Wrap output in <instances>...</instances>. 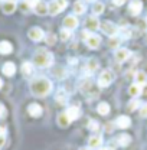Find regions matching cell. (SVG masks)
Here are the masks:
<instances>
[{
	"label": "cell",
	"mask_w": 147,
	"mask_h": 150,
	"mask_svg": "<svg viewBox=\"0 0 147 150\" xmlns=\"http://www.w3.org/2000/svg\"><path fill=\"white\" fill-rule=\"evenodd\" d=\"M30 91L33 95H36L39 98H45L48 97L49 94L52 93L54 90V84L51 79H48L46 76H37V78H33L30 81Z\"/></svg>",
	"instance_id": "obj_1"
},
{
	"label": "cell",
	"mask_w": 147,
	"mask_h": 150,
	"mask_svg": "<svg viewBox=\"0 0 147 150\" xmlns=\"http://www.w3.org/2000/svg\"><path fill=\"white\" fill-rule=\"evenodd\" d=\"M52 64H54V55L46 48H40V49H37L35 52V55H33V65H36L39 68H48Z\"/></svg>",
	"instance_id": "obj_2"
},
{
	"label": "cell",
	"mask_w": 147,
	"mask_h": 150,
	"mask_svg": "<svg viewBox=\"0 0 147 150\" xmlns=\"http://www.w3.org/2000/svg\"><path fill=\"white\" fill-rule=\"evenodd\" d=\"M68 7V0H52L48 3V13L56 16Z\"/></svg>",
	"instance_id": "obj_3"
},
{
	"label": "cell",
	"mask_w": 147,
	"mask_h": 150,
	"mask_svg": "<svg viewBox=\"0 0 147 150\" xmlns=\"http://www.w3.org/2000/svg\"><path fill=\"white\" fill-rule=\"evenodd\" d=\"M100 29L104 32V35H107V36H110V38H114L118 35V28H117V25L110 22V20L102 22V23L100 25Z\"/></svg>",
	"instance_id": "obj_4"
},
{
	"label": "cell",
	"mask_w": 147,
	"mask_h": 150,
	"mask_svg": "<svg viewBox=\"0 0 147 150\" xmlns=\"http://www.w3.org/2000/svg\"><path fill=\"white\" fill-rule=\"evenodd\" d=\"M114 81V74L108 71V69H105V71H102L100 76H98V85L101 87V88H105V87H108L111 85V82Z\"/></svg>",
	"instance_id": "obj_5"
},
{
	"label": "cell",
	"mask_w": 147,
	"mask_h": 150,
	"mask_svg": "<svg viewBox=\"0 0 147 150\" xmlns=\"http://www.w3.org/2000/svg\"><path fill=\"white\" fill-rule=\"evenodd\" d=\"M130 56H131V52H130L127 48H118V49H115V52H114V58H115V61H117V62H120V64H123V62L129 61Z\"/></svg>",
	"instance_id": "obj_6"
},
{
	"label": "cell",
	"mask_w": 147,
	"mask_h": 150,
	"mask_svg": "<svg viewBox=\"0 0 147 150\" xmlns=\"http://www.w3.org/2000/svg\"><path fill=\"white\" fill-rule=\"evenodd\" d=\"M28 36H29L30 40H33V42H39V40H42V39L45 38V32H43L40 28L35 26V28H30V29H29Z\"/></svg>",
	"instance_id": "obj_7"
},
{
	"label": "cell",
	"mask_w": 147,
	"mask_h": 150,
	"mask_svg": "<svg viewBox=\"0 0 147 150\" xmlns=\"http://www.w3.org/2000/svg\"><path fill=\"white\" fill-rule=\"evenodd\" d=\"M100 25H101V22L98 20L97 16H88L87 20H85V28H87V30H90V32H95L97 29H100Z\"/></svg>",
	"instance_id": "obj_8"
},
{
	"label": "cell",
	"mask_w": 147,
	"mask_h": 150,
	"mask_svg": "<svg viewBox=\"0 0 147 150\" xmlns=\"http://www.w3.org/2000/svg\"><path fill=\"white\" fill-rule=\"evenodd\" d=\"M143 10V3L141 0H131L129 3V12L133 16H139Z\"/></svg>",
	"instance_id": "obj_9"
},
{
	"label": "cell",
	"mask_w": 147,
	"mask_h": 150,
	"mask_svg": "<svg viewBox=\"0 0 147 150\" xmlns=\"http://www.w3.org/2000/svg\"><path fill=\"white\" fill-rule=\"evenodd\" d=\"M78 18L75 16V15H68L66 18L64 19V28L65 29H68V30H71L72 32L74 29H76L78 28Z\"/></svg>",
	"instance_id": "obj_10"
},
{
	"label": "cell",
	"mask_w": 147,
	"mask_h": 150,
	"mask_svg": "<svg viewBox=\"0 0 147 150\" xmlns=\"http://www.w3.org/2000/svg\"><path fill=\"white\" fill-rule=\"evenodd\" d=\"M65 114L68 115V118H69L71 123H72V121H75V120L79 118V115H81V108H79L78 105H69V107L66 108Z\"/></svg>",
	"instance_id": "obj_11"
},
{
	"label": "cell",
	"mask_w": 147,
	"mask_h": 150,
	"mask_svg": "<svg viewBox=\"0 0 147 150\" xmlns=\"http://www.w3.org/2000/svg\"><path fill=\"white\" fill-rule=\"evenodd\" d=\"M85 43H87V46H88L90 49H98V46L101 45V38L98 36V35L91 33L90 38L85 39Z\"/></svg>",
	"instance_id": "obj_12"
},
{
	"label": "cell",
	"mask_w": 147,
	"mask_h": 150,
	"mask_svg": "<svg viewBox=\"0 0 147 150\" xmlns=\"http://www.w3.org/2000/svg\"><path fill=\"white\" fill-rule=\"evenodd\" d=\"M114 124L118 129H129L130 126H131V120H130L129 115H118Z\"/></svg>",
	"instance_id": "obj_13"
},
{
	"label": "cell",
	"mask_w": 147,
	"mask_h": 150,
	"mask_svg": "<svg viewBox=\"0 0 147 150\" xmlns=\"http://www.w3.org/2000/svg\"><path fill=\"white\" fill-rule=\"evenodd\" d=\"M68 100H69V94L66 93L65 90H58L55 94V101L58 104H61V105H65L66 103H68Z\"/></svg>",
	"instance_id": "obj_14"
},
{
	"label": "cell",
	"mask_w": 147,
	"mask_h": 150,
	"mask_svg": "<svg viewBox=\"0 0 147 150\" xmlns=\"http://www.w3.org/2000/svg\"><path fill=\"white\" fill-rule=\"evenodd\" d=\"M74 15L75 16H79V15H84L85 12H87V4H85V1H82V0H78V1H75L74 3Z\"/></svg>",
	"instance_id": "obj_15"
},
{
	"label": "cell",
	"mask_w": 147,
	"mask_h": 150,
	"mask_svg": "<svg viewBox=\"0 0 147 150\" xmlns=\"http://www.w3.org/2000/svg\"><path fill=\"white\" fill-rule=\"evenodd\" d=\"M28 112H29V115H32V117H40L42 115V112H43V108L36 104V103H33V104H29V107H28Z\"/></svg>",
	"instance_id": "obj_16"
},
{
	"label": "cell",
	"mask_w": 147,
	"mask_h": 150,
	"mask_svg": "<svg viewBox=\"0 0 147 150\" xmlns=\"http://www.w3.org/2000/svg\"><path fill=\"white\" fill-rule=\"evenodd\" d=\"M98 68H100V62H98L97 58H90L87 61V71H88V74H94Z\"/></svg>",
	"instance_id": "obj_17"
},
{
	"label": "cell",
	"mask_w": 147,
	"mask_h": 150,
	"mask_svg": "<svg viewBox=\"0 0 147 150\" xmlns=\"http://www.w3.org/2000/svg\"><path fill=\"white\" fill-rule=\"evenodd\" d=\"M91 10H92V15H94V16H98V15L104 13L105 4H104L102 1H94L92 6H91Z\"/></svg>",
	"instance_id": "obj_18"
},
{
	"label": "cell",
	"mask_w": 147,
	"mask_h": 150,
	"mask_svg": "<svg viewBox=\"0 0 147 150\" xmlns=\"http://www.w3.org/2000/svg\"><path fill=\"white\" fill-rule=\"evenodd\" d=\"M102 144V137L101 136H92L88 140V147L90 149H100Z\"/></svg>",
	"instance_id": "obj_19"
},
{
	"label": "cell",
	"mask_w": 147,
	"mask_h": 150,
	"mask_svg": "<svg viewBox=\"0 0 147 150\" xmlns=\"http://www.w3.org/2000/svg\"><path fill=\"white\" fill-rule=\"evenodd\" d=\"M16 7H18V4L15 3V1H3V4H1V9H3V12L6 13V15H12L15 10H16Z\"/></svg>",
	"instance_id": "obj_20"
},
{
	"label": "cell",
	"mask_w": 147,
	"mask_h": 150,
	"mask_svg": "<svg viewBox=\"0 0 147 150\" xmlns=\"http://www.w3.org/2000/svg\"><path fill=\"white\" fill-rule=\"evenodd\" d=\"M1 69H3V74L6 75V76H12V75H15V72H16V65L13 62H6Z\"/></svg>",
	"instance_id": "obj_21"
},
{
	"label": "cell",
	"mask_w": 147,
	"mask_h": 150,
	"mask_svg": "<svg viewBox=\"0 0 147 150\" xmlns=\"http://www.w3.org/2000/svg\"><path fill=\"white\" fill-rule=\"evenodd\" d=\"M134 79H136V84H139L140 87H146V84H147V74L144 72V71H139V72H136Z\"/></svg>",
	"instance_id": "obj_22"
},
{
	"label": "cell",
	"mask_w": 147,
	"mask_h": 150,
	"mask_svg": "<svg viewBox=\"0 0 147 150\" xmlns=\"http://www.w3.org/2000/svg\"><path fill=\"white\" fill-rule=\"evenodd\" d=\"M12 51H13V46L10 42H7V40L0 42V54L1 55H9V54H12Z\"/></svg>",
	"instance_id": "obj_23"
},
{
	"label": "cell",
	"mask_w": 147,
	"mask_h": 150,
	"mask_svg": "<svg viewBox=\"0 0 147 150\" xmlns=\"http://www.w3.org/2000/svg\"><path fill=\"white\" fill-rule=\"evenodd\" d=\"M33 10L36 12V15H39V16H45L48 13V4L45 1H39L36 6L33 7Z\"/></svg>",
	"instance_id": "obj_24"
},
{
	"label": "cell",
	"mask_w": 147,
	"mask_h": 150,
	"mask_svg": "<svg viewBox=\"0 0 147 150\" xmlns=\"http://www.w3.org/2000/svg\"><path fill=\"white\" fill-rule=\"evenodd\" d=\"M141 93H143V87H140L139 84H136V82H134V84H131V85H130L129 94L133 97V98H137Z\"/></svg>",
	"instance_id": "obj_25"
},
{
	"label": "cell",
	"mask_w": 147,
	"mask_h": 150,
	"mask_svg": "<svg viewBox=\"0 0 147 150\" xmlns=\"http://www.w3.org/2000/svg\"><path fill=\"white\" fill-rule=\"evenodd\" d=\"M33 71H35L33 62H23V64H22V72H23V75L29 76V75L33 74Z\"/></svg>",
	"instance_id": "obj_26"
},
{
	"label": "cell",
	"mask_w": 147,
	"mask_h": 150,
	"mask_svg": "<svg viewBox=\"0 0 147 150\" xmlns=\"http://www.w3.org/2000/svg\"><path fill=\"white\" fill-rule=\"evenodd\" d=\"M58 126L59 127H68L69 124H71V120L68 118V115L65 114V112H61L59 115H58Z\"/></svg>",
	"instance_id": "obj_27"
},
{
	"label": "cell",
	"mask_w": 147,
	"mask_h": 150,
	"mask_svg": "<svg viewBox=\"0 0 147 150\" xmlns=\"http://www.w3.org/2000/svg\"><path fill=\"white\" fill-rule=\"evenodd\" d=\"M117 143H118V146L126 147V146H129L130 143H131V137H130L129 134H120L118 139H117Z\"/></svg>",
	"instance_id": "obj_28"
},
{
	"label": "cell",
	"mask_w": 147,
	"mask_h": 150,
	"mask_svg": "<svg viewBox=\"0 0 147 150\" xmlns=\"http://www.w3.org/2000/svg\"><path fill=\"white\" fill-rule=\"evenodd\" d=\"M97 111L98 114H101V115H107L108 112H110V104L108 103H100L98 105H97Z\"/></svg>",
	"instance_id": "obj_29"
},
{
	"label": "cell",
	"mask_w": 147,
	"mask_h": 150,
	"mask_svg": "<svg viewBox=\"0 0 147 150\" xmlns=\"http://www.w3.org/2000/svg\"><path fill=\"white\" fill-rule=\"evenodd\" d=\"M71 36H72V32H71V30H68V29H65V28L61 29V32H59V39H61V40L66 42V40L71 39Z\"/></svg>",
	"instance_id": "obj_30"
},
{
	"label": "cell",
	"mask_w": 147,
	"mask_h": 150,
	"mask_svg": "<svg viewBox=\"0 0 147 150\" xmlns=\"http://www.w3.org/2000/svg\"><path fill=\"white\" fill-rule=\"evenodd\" d=\"M141 107V103L137 100V98H134V100H131L129 103V105H127V108H129V111H136L137 108H140Z\"/></svg>",
	"instance_id": "obj_31"
},
{
	"label": "cell",
	"mask_w": 147,
	"mask_h": 150,
	"mask_svg": "<svg viewBox=\"0 0 147 150\" xmlns=\"http://www.w3.org/2000/svg\"><path fill=\"white\" fill-rule=\"evenodd\" d=\"M118 33H121L123 39H129V38H131V29L127 26H123L121 29H118Z\"/></svg>",
	"instance_id": "obj_32"
},
{
	"label": "cell",
	"mask_w": 147,
	"mask_h": 150,
	"mask_svg": "<svg viewBox=\"0 0 147 150\" xmlns=\"http://www.w3.org/2000/svg\"><path fill=\"white\" fill-rule=\"evenodd\" d=\"M52 74H54V76L62 79V78L65 76V69H64L62 67H58V68H54V69H52Z\"/></svg>",
	"instance_id": "obj_33"
},
{
	"label": "cell",
	"mask_w": 147,
	"mask_h": 150,
	"mask_svg": "<svg viewBox=\"0 0 147 150\" xmlns=\"http://www.w3.org/2000/svg\"><path fill=\"white\" fill-rule=\"evenodd\" d=\"M118 45H120V38L118 36L110 38V40H108V46H110V48H112V49H118Z\"/></svg>",
	"instance_id": "obj_34"
},
{
	"label": "cell",
	"mask_w": 147,
	"mask_h": 150,
	"mask_svg": "<svg viewBox=\"0 0 147 150\" xmlns=\"http://www.w3.org/2000/svg\"><path fill=\"white\" fill-rule=\"evenodd\" d=\"M88 130H91V131L100 130V124H98L97 120H90V121H88Z\"/></svg>",
	"instance_id": "obj_35"
},
{
	"label": "cell",
	"mask_w": 147,
	"mask_h": 150,
	"mask_svg": "<svg viewBox=\"0 0 147 150\" xmlns=\"http://www.w3.org/2000/svg\"><path fill=\"white\" fill-rule=\"evenodd\" d=\"M56 40V35L54 33H48L46 36H45V42H46V45H54Z\"/></svg>",
	"instance_id": "obj_36"
},
{
	"label": "cell",
	"mask_w": 147,
	"mask_h": 150,
	"mask_svg": "<svg viewBox=\"0 0 147 150\" xmlns=\"http://www.w3.org/2000/svg\"><path fill=\"white\" fill-rule=\"evenodd\" d=\"M39 1H40V0H23V3H25V4H26L29 9H33V7L36 6Z\"/></svg>",
	"instance_id": "obj_37"
},
{
	"label": "cell",
	"mask_w": 147,
	"mask_h": 150,
	"mask_svg": "<svg viewBox=\"0 0 147 150\" xmlns=\"http://www.w3.org/2000/svg\"><path fill=\"white\" fill-rule=\"evenodd\" d=\"M140 115L147 118V104H141V107H140Z\"/></svg>",
	"instance_id": "obj_38"
},
{
	"label": "cell",
	"mask_w": 147,
	"mask_h": 150,
	"mask_svg": "<svg viewBox=\"0 0 147 150\" xmlns=\"http://www.w3.org/2000/svg\"><path fill=\"white\" fill-rule=\"evenodd\" d=\"M126 3V0H112V4H115V6H123Z\"/></svg>",
	"instance_id": "obj_39"
},
{
	"label": "cell",
	"mask_w": 147,
	"mask_h": 150,
	"mask_svg": "<svg viewBox=\"0 0 147 150\" xmlns=\"http://www.w3.org/2000/svg\"><path fill=\"white\" fill-rule=\"evenodd\" d=\"M6 115V108L3 104H0V117H4Z\"/></svg>",
	"instance_id": "obj_40"
},
{
	"label": "cell",
	"mask_w": 147,
	"mask_h": 150,
	"mask_svg": "<svg viewBox=\"0 0 147 150\" xmlns=\"http://www.w3.org/2000/svg\"><path fill=\"white\" fill-rule=\"evenodd\" d=\"M105 131H107V133H111V131H112V123H107V124H105Z\"/></svg>",
	"instance_id": "obj_41"
},
{
	"label": "cell",
	"mask_w": 147,
	"mask_h": 150,
	"mask_svg": "<svg viewBox=\"0 0 147 150\" xmlns=\"http://www.w3.org/2000/svg\"><path fill=\"white\" fill-rule=\"evenodd\" d=\"M4 134H6V129L4 127H0V137H4Z\"/></svg>",
	"instance_id": "obj_42"
},
{
	"label": "cell",
	"mask_w": 147,
	"mask_h": 150,
	"mask_svg": "<svg viewBox=\"0 0 147 150\" xmlns=\"http://www.w3.org/2000/svg\"><path fill=\"white\" fill-rule=\"evenodd\" d=\"M4 144V137H0V146Z\"/></svg>",
	"instance_id": "obj_43"
},
{
	"label": "cell",
	"mask_w": 147,
	"mask_h": 150,
	"mask_svg": "<svg viewBox=\"0 0 147 150\" xmlns=\"http://www.w3.org/2000/svg\"><path fill=\"white\" fill-rule=\"evenodd\" d=\"M79 150H91V149H90V147H81Z\"/></svg>",
	"instance_id": "obj_44"
},
{
	"label": "cell",
	"mask_w": 147,
	"mask_h": 150,
	"mask_svg": "<svg viewBox=\"0 0 147 150\" xmlns=\"http://www.w3.org/2000/svg\"><path fill=\"white\" fill-rule=\"evenodd\" d=\"M1 87H3V79L0 78V88H1Z\"/></svg>",
	"instance_id": "obj_45"
},
{
	"label": "cell",
	"mask_w": 147,
	"mask_h": 150,
	"mask_svg": "<svg viewBox=\"0 0 147 150\" xmlns=\"http://www.w3.org/2000/svg\"><path fill=\"white\" fill-rule=\"evenodd\" d=\"M98 150H110V149H107V147H100Z\"/></svg>",
	"instance_id": "obj_46"
},
{
	"label": "cell",
	"mask_w": 147,
	"mask_h": 150,
	"mask_svg": "<svg viewBox=\"0 0 147 150\" xmlns=\"http://www.w3.org/2000/svg\"><path fill=\"white\" fill-rule=\"evenodd\" d=\"M84 1H88V3H94V0H84Z\"/></svg>",
	"instance_id": "obj_47"
},
{
	"label": "cell",
	"mask_w": 147,
	"mask_h": 150,
	"mask_svg": "<svg viewBox=\"0 0 147 150\" xmlns=\"http://www.w3.org/2000/svg\"><path fill=\"white\" fill-rule=\"evenodd\" d=\"M9 1H15V3H16V0H9Z\"/></svg>",
	"instance_id": "obj_48"
},
{
	"label": "cell",
	"mask_w": 147,
	"mask_h": 150,
	"mask_svg": "<svg viewBox=\"0 0 147 150\" xmlns=\"http://www.w3.org/2000/svg\"><path fill=\"white\" fill-rule=\"evenodd\" d=\"M146 22H147V18H146Z\"/></svg>",
	"instance_id": "obj_49"
},
{
	"label": "cell",
	"mask_w": 147,
	"mask_h": 150,
	"mask_svg": "<svg viewBox=\"0 0 147 150\" xmlns=\"http://www.w3.org/2000/svg\"><path fill=\"white\" fill-rule=\"evenodd\" d=\"M0 1H3V0H0Z\"/></svg>",
	"instance_id": "obj_50"
}]
</instances>
